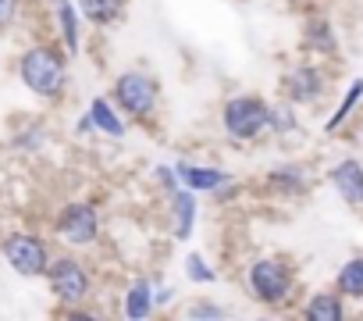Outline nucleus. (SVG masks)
<instances>
[{"mask_svg":"<svg viewBox=\"0 0 363 321\" xmlns=\"http://www.w3.org/2000/svg\"><path fill=\"white\" fill-rule=\"evenodd\" d=\"M22 82L40 97H57L65 86V61L50 47H33L22 58Z\"/></svg>","mask_w":363,"mask_h":321,"instance_id":"nucleus-1","label":"nucleus"},{"mask_svg":"<svg viewBox=\"0 0 363 321\" xmlns=\"http://www.w3.org/2000/svg\"><path fill=\"white\" fill-rule=\"evenodd\" d=\"M225 129L235 139H257L267 129V104L260 97H232L225 104Z\"/></svg>","mask_w":363,"mask_h":321,"instance_id":"nucleus-2","label":"nucleus"},{"mask_svg":"<svg viewBox=\"0 0 363 321\" xmlns=\"http://www.w3.org/2000/svg\"><path fill=\"white\" fill-rule=\"evenodd\" d=\"M250 289L264 300V303H281L292 289V271L285 261L278 257H260L250 268Z\"/></svg>","mask_w":363,"mask_h":321,"instance_id":"nucleus-3","label":"nucleus"},{"mask_svg":"<svg viewBox=\"0 0 363 321\" xmlns=\"http://www.w3.org/2000/svg\"><path fill=\"white\" fill-rule=\"evenodd\" d=\"M114 100H118L128 114L146 118V114L153 111V104H157V82H153L150 75H143V72H125V75L118 79V86H114Z\"/></svg>","mask_w":363,"mask_h":321,"instance_id":"nucleus-4","label":"nucleus"},{"mask_svg":"<svg viewBox=\"0 0 363 321\" xmlns=\"http://www.w3.org/2000/svg\"><path fill=\"white\" fill-rule=\"evenodd\" d=\"M47 275H50V285L54 293L65 300V303H79L86 300L89 293V278H86V268L72 257H57L54 264H47Z\"/></svg>","mask_w":363,"mask_h":321,"instance_id":"nucleus-5","label":"nucleus"},{"mask_svg":"<svg viewBox=\"0 0 363 321\" xmlns=\"http://www.w3.org/2000/svg\"><path fill=\"white\" fill-rule=\"evenodd\" d=\"M4 257L18 275H43L47 271V246L36 236H8Z\"/></svg>","mask_w":363,"mask_h":321,"instance_id":"nucleus-6","label":"nucleus"},{"mask_svg":"<svg viewBox=\"0 0 363 321\" xmlns=\"http://www.w3.org/2000/svg\"><path fill=\"white\" fill-rule=\"evenodd\" d=\"M57 232L75 243V246H86L96 239V211L89 204H68L65 214L57 218Z\"/></svg>","mask_w":363,"mask_h":321,"instance_id":"nucleus-7","label":"nucleus"},{"mask_svg":"<svg viewBox=\"0 0 363 321\" xmlns=\"http://www.w3.org/2000/svg\"><path fill=\"white\" fill-rule=\"evenodd\" d=\"M331 186L349 207H363V165L352 157H345L342 165L331 168Z\"/></svg>","mask_w":363,"mask_h":321,"instance_id":"nucleus-8","label":"nucleus"},{"mask_svg":"<svg viewBox=\"0 0 363 321\" xmlns=\"http://www.w3.org/2000/svg\"><path fill=\"white\" fill-rule=\"evenodd\" d=\"M285 89H289L292 104H313L324 93V79H320L317 68H292L289 79H285Z\"/></svg>","mask_w":363,"mask_h":321,"instance_id":"nucleus-9","label":"nucleus"},{"mask_svg":"<svg viewBox=\"0 0 363 321\" xmlns=\"http://www.w3.org/2000/svg\"><path fill=\"white\" fill-rule=\"evenodd\" d=\"M342 300L335 296V293H317V296H310V303H306V317L310 321H342Z\"/></svg>","mask_w":363,"mask_h":321,"instance_id":"nucleus-10","label":"nucleus"},{"mask_svg":"<svg viewBox=\"0 0 363 321\" xmlns=\"http://www.w3.org/2000/svg\"><path fill=\"white\" fill-rule=\"evenodd\" d=\"M338 293L342 296H352V300H363V257H352L342 264L338 271Z\"/></svg>","mask_w":363,"mask_h":321,"instance_id":"nucleus-11","label":"nucleus"},{"mask_svg":"<svg viewBox=\"0 0 363 321\" xmlns=\"http://www.w3.org/2000/svg\"><path fill=\"white\" fill-rule=\"evenodd\" d=\"M178 175L186 179V186H193V190H218V186H225V172H218V168H193V165H182Z\"/></svg>","mask_w":363,"mask_h":321,"instance_id":"nucleus-12","label":"nucleus"},{"mask_svg":"<svg viewBox=\"0 0 363 321\" xmlns=\"http://www.w3.org/2000/svg\"><path fill=\"white\" fill-rule=\"evenodd\" d=\"M171 207H174V232L186 239L189 232H193V218H196V200H193V193H174L171 197Z\"/></svg>","mask_w":363,"mask_h":321,"instance_id":"nucleus-13","label":"nucleus"},{"mask_svg":"<svg viewBox=\"0 0 363 321\" xmlns=\"http://www.w3.org/2000/svg\"><path fill=\"white\" fill-rule=\"evenodd\" d=\"M79 4H82V15H86L89 22H96V26L114 22L118 11H121V0H79Z\"/></svg>","mask_w":363,"mask_h":321,"instance_id":"nucleus-14","label":"nucleus"},{"mask_svg":"<svg viewBox=\"0 0 363 321\" xmlns=\"http://www.w3.org/2000/svg\"><path fill=\"white\" fill-rule=\"evenodd\" d=\"M306 47H310V50H320V54H331V50H335V33H331V26L320 22V18H313V22L306 26Z\"/></svg>","mask_w":363,"mask_h":321,"instance_id":"nucleus-15","label":"nucleus"},{"mask_svg":"<svg viewBox=\"0 0 363 321\" xmlns=\"http://www.w3.org/2000/svg\"><path fill=\"white\" fill-rule=\"evenodd\" d=\"M89 121H93L100 132H107V136H121V132H125L121 121L114 118V111L107 107V100H93V107H89Z\"/></svg>","mask_w":363,"mask_h":321,"instance_id":"nucleus-16","label":"nucleus"},{"mask_svg":"<svg viewBox=\"0 0 363 321\" xmlns=\"http://www.w3.org/2000/svg\"><path fill=\"white\" fill-rule=\"evenodd\" d=\"M153 307V296H150V282H139L128 289V303H125V314L128 317H146Z\"/></svg>","mask_w":363,"mask_h":321,"instance_id":"nucleus-17","label":"nucleus"},{"mask_svg":"<svg viewBox=\"0 0 363 321\" xmlns=\"http://www.w3.org/2000/svg\"><path fill=\"white\" fill-rule=\"evenodd\" d=\"M359 97H363V79H356V82L349 86V93H345V100H342V107H338V111L331 114V121H328V132H335V129H338V125L345 121V114H349V111H352V107L359 104Z\"/></svg>","mask_w":363,"mask_h":321,"instance_id":"nucleus-18","label":"nucleus"},{"mask_svg":"<svg viewBox=\"0 0 363 321\" xmlns=\"http://www.w3.org/2000/svg\"><path fill=\"white\" fill-rule=\"evenodd\" d=\"M54 8H57V18H61V26H65V40H68V50H75L79 43V36H75V11H72V4L68 0H54Z\"/></svg>","mask_w":363,"mask_h":321,"instance_id":"nucleus-19","label":"nucleus"},{"mask_svg":"<svg viewBox=\"0 0 363 321\" xmlns=\"http://www.w3.org/2000/svg\"><path fill=\"white\" fill-rule=\"evenodd\" d=\"M271 125H274V132H292L296 129L292 107H267V129Z\"/></svg>","mask_w":363,"mask_h":321,"instance_id":"nucleus-20","label":"nucleus"},{"mask_svg":"<svg viewBox=\"0 0 363 321\" xmlns=\"http://www.w3.org/2000/svg\"><path fill=\"white\" fill-rule=\"evenodd\" d=\"M271 179H274V183H285V186H289V190H299V186H303V183H306V179H303V172H299V168H281V172H274V175H271Z\"/></svg>","mask_w":363,"mask_h":321,"instance_id":"nucleus-21","label":"nucleus"},{"mask_svg":"<svg viewBox=\"0 0 363 321\" xmlns=\"http://www.w3.org/2000/svg\"><path fill=\"white\" fill-rule=\"evenodd\" d=\"M186 264H189V275H193V278H200V282H214V271L203 264V257H196V254H193Z\"/></svg>","mask_w":363,"mask_h":321,"instance_id":"nucleus-22","label":"nucleus"},{"mask_svg":"<svg viewBox=\"0 0 363 321\" xmlns=\"http://www.w3.org/2000/svg\"><path fill=\"white\" fill-rule=\"evenodd\" d=\"M15 11H18V0H0V29H4V26H11Z\"/></svg>","mask_w":363,"mask_h":321,"instance_id":"nucleus-23","label":"nucleus"},{"mask_svg":"<svg viewBox=\"0 0 363 321\" xmlns=\"http://www.w3.org/2000/svg\"><path fill=\"white\" fill-rule=\"evenodd\" d=\"M225 310L221 307H211V303H196V307H189V317H221Z\"/></svg>","mask_w":363,"mask_h":321,"instance_id":"nucleus-24","label":"nucleus"}]
</instances>
